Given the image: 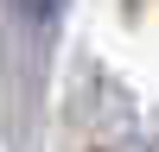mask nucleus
<instances>
[{
    "label": "nucleus",
    "instance_id": "1",
    "mask_svg": "<svg viewBox=\"0 0 159 152\" xmlns=\"http://www.w3.org/2000/svg\"><path fill=\"white\" fill-rule=\"evenodd\" d=\"M19 13H25V19H57L64 0H19Z\"/></svg>",
    "mask_w": 159,
    "mask_h": 152
}]
</instances>
